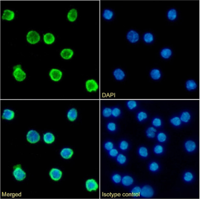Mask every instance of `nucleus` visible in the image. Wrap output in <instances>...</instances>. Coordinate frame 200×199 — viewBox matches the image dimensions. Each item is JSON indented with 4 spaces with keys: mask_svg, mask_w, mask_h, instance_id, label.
I'll return each instance as SVG.
<instances>
[{
    "mask_svg": "<svg viewBox=\"0 0 200 199\" xmlns=\"http://www.w3.org/2000/svg\"><path fill=\"white\" fill-rule=\"evenodd\" d=\"M85 87L87 91L91 93L97 91L99 89V86L95 79H91L86 81Z\"/></svg>",
    "mask_w": 200,
    "mask_h": 199,
    "instance_id": "4",
    "label": "nucleus"
},
{
    "mask_svg": "<svg viewBox=\"0 0 200 199\" xmlns=\"http://www.w3.org/2000/svg\"><path fill=\"white\" fill-rule=\"evenodd\" d=\"M115 159L117 163L121 166H124L128 161L127 156L121 152H119Z\"/></svg>",
    "mask_w": 200,
    "mask_h": 199,
    "instance_id": "12",
    "label": "nucleus"
},
{
    "mask_svg": "<svg viewBox=\"0 0 200 199\" xmlns=\"http://www.w3.org/2000/svg\"><path fill=\"white\" fill-rule=\"evenodd\" d=\"M141 190V187L136 186L133 187L130 190V193L133 198H136L139 196V194Z\"/></svg>",
    "mask_w": 200,
    "mask_h": 199,
    "instance_id": "31",
    "label": "nucleus"
},
{
    "mask_svg": "<svg viewBox=\"0 0 200 199\" xmlns=\"http://www.w3.org/2000/svg\"><path fill=\"white\" fill-rule=\"evenodd\" d=\"M28 42L31 44H35L38 42L40 39V37L38 33L35 31H29L26 36Z\"/></svg>",
    "mask_w": 200,
    "mask_h": 199,
    "instance_id": "7",
    "label": "nucleus"
},
{
    "mask_svg": "<svg viewBox=\"0 0 200 199\" xmlns=\"http://www.w3.org/2000/svg\"><path fill=\"white\" fill-rule=\"evenodd\" d=\"M109 156L112 159H115L118 156L119 152L116 147L107 152Z\"/></svg>",
    "mask_w": 200,
    "mask_h": 199,
    "instance_id": "38",
    "label": "nucleus"
},
{
    "mask_svg": "<svg viewBox=\"0 0 200 199\" xmlns=\"http://www.w3.org/2000/svg\"><path fill=\"white\" fill-rule=\"evenodd\" d=\"M15 113L14 111L9 109L4 110L2 118L8 120H11L14 118Z\"/></svg>",
    "mask_w": 200,
    "mask_h": 199,
    "instance_id": "27",
    "label": "nucleus"
},
{
    "mask_svg": "<svg viewBox=\"0 0 200 199\" xmlns=\"http://www.w3.org/2000/svg\"><path fill=\"white\" fill-rule=\"evenodd\" d=\"M148 117L146 113L144 111H141L138 112L137 115L138 120L139 122H141L146 120Z\"/></svg>",
    "mask_w": 200,
    "mask_h": 199,
    "instance_id": "36",
    "label": "nucleus"
},
{
    "mask_svg": "<svg viewBox=\"0 0 200 199\" xmlns=\"http://www.w3.org/2000/svg\"><path fill=\"white\" fill-rule=\"evenodd\" d=\"M77 16V11L75 9H71L69 11L68 15V18L69 20L71 22L75 21L76 20Z\"/></svg>",
    "mask_w": 200,
    "mask_h": 199,
    "instance_id": "33",
    "label": "nucleus"
},
{
    "mask_svg": "<svg viewBox=\"0 0 200 199\" xmlns=\"http://www.w3.org/2000/svg\"><path fill=\"white\" fill-rule=\"evenodd\" d=\"M168 17L171 20H174L177 17V12L176 10L172 9L168 12Z\"/></svg>",
    "mask_w": 200,
    "mask_h": 199,
    "instance_id": "42",
    "label": "nucleus"
},
{
    "mask_svg": "<svg viewBox=\"0 0 200 199\" xmlns=\"http://www.w3.org/2000/svg\"><path fill=\"white\" fill-rule=\"evenodd\" d=\"M103 146L104 149L107 152L116 147L114 142L111 140H106L103 143Z\"/></svg>",
    "mask_w": 200,
    "mask_h": 199,
    "instance_id": "21",
    "label": "nucleus"
},
{
    "mask_svg": "<svg viewBox=\"0 0 200 199\" xmlns=\"http://www.w3.org/2000/svg\"><path fill=\"white\" fill-rule=\"evenodd\" d=\"M154 190L153 187L150 185L146 184L141 187L139 197L144 198H151L154 196Z\"/></svg>",
    "mask_w": 200,
    "mask_h": 199,
    "instance_id": "1",
    "label": "nucleus"
},
{
    "mask_svg": "<svg viewBox=\"0 0 200 199\" xmlns=\"http://www.w3.org/2000/svg\"><path fill=\"white\" fill-rule=\"evenodd\" d=\"M19 165H18L14 167V170L13 172V174L16 180L18 181H22L25 178L26 173L22 170Z\"/></svg>",
    "mask_w": 200,
    "mask_h": 199,
    "instance_id": "6",
    "label": "nucleus"
},
{
    "mask_svg": "<svg viewBox=\"0 0 200 199\" xmlns=\"http://www.w3.org/2000/svg\"><path fill=\"white\" fill-rule=\"evenodd\" d=\"M172 54L171 50L168 48L163 50L161 52L162 57L164 58L168 59L170 57Z\"/></svg>",
    "mask_w": 200,
    "mask_h": 199,
    "instance_id": "39",
    "label": "nucleus"
},
{
    "mask_svg": "<svg viewBox=\"0 0 200 199\" xmlns=\"http://www.w3.org/2000/svg\"><path fill=\"white\" fill-rule=\"evenodd\" d=\"M153 151L154 153L157 155L162 154L164 151V148L162 146L160 145H157L153 149Z\"/></svg>",
    "mask_w": 200,
    "mask_h": 199,
    "instance_id": "43",
    "label": "nucleus"
},
{
    "mask_svg": "<svg viewBox=\"0 0 200 199\" xmlns=\"http://www.w3.org/2000/svg\"><path fill=\"white\" fill-rule=\"evenodd\" d=\"M44 139L45 143L50 144L52 143L54 141L55 137L52 134L49 132L44 135Z\"/></svg>",
    "mask_w": 200,
    "mask_h": 199,
    "instance_id": "30",
    "label": "nucleus"
},
{
    "mask_svg": "<svg viewBox=\"0 0 200 199\" xmlns=\"http://www.w3.org/2000/svg\"><path fill=\"white\" fill-rule=\"evenodd\" d=\"M44 42L48 44H51L54 42L55 38L54 35L51 33H47L44 35Z\"/></svg>",
    "mask_w": 200,
    "mask_h": 199,
    "instance_id": "32",
    "label": "nucleus"
},
{
    "mask_svg": "<svg viewBox=\"0 0 200 199\" xmlns=\"http://www.w3.org/2000/svg\"><path fill=\"white\" fill-rule=\"evenodd\" d=\"M185 147L186 151L189 152H191L195 150L196 145L194 142L191 140H189L185 142Z\"/></svg>",
    "mask_w": 200,
    "mask_h": 199,
    "instance_id": "19",
    "label": "nucleus"
},
{
    "mask_svg": "<svg viewBox=\"0 0 200 199\" xmlns=\"http://www.w3.org/2000/svg\"><path fill=\"white\" fill-rule=\"evenodd\" d=\"M86 189L90 192L96 191L99 188L98 184L94 179H89L86 181L85 184Z\"/></svg>",
    "mask_w": 200,
    "mask_h": 199,
    "instance_id": "9",
    "label": "nucleus"
},
{
    "mask_svg": "<svg viewBox=\"0 0 200 199\" xmlns=\"http://www.w3.org/2000/svg\"><path fill=\"white\" fill-rule=\"evenodd\" d=\"M118 147L120 150L125 152L129 150L130 147L129 143L126 139H122L118 142Z\"/></svg>",
    "mask_w": 200,
    "mask_h": 199,
    "instance_id": "15",
    "label": "nucleus"
},
{
    "mask_svg": "<svg viewBox=\"0 0 200 199\" xmlns=\"http://www.w3.org/2000/svg\"><path fill=\"white\" fill-rule=\"evenodd\" d=\"M50 76L52 80L58 81L61 79L62 76V72L56 69H52L49 73Z\"/></svg>",
    "mask_w": 200,
    "mask_h": 199,
    "instance_id": "11",
    "label": "nucleus"
},
{
    "mask_svg": "<svg viewBox=\"0 0 200 199\" xmlns=\"http://www.w3.org/2000/svg\"><path fill=\"white\" fill-rule=\"evenodd\" d=\"M194 178V175L190 171H187L185 172L183 176L184 181L186 182H191Z\"/></svg>",
    "mask_w": 200,
    "mask_h": 199,
    "instance_id": "37",
    "label": "nucleus"
},
{
    "mask_svg": "<svg viewBox=\"0 0 200 199\" xmlns=\"http://www.w3.org/2000/svg\"><path fill=\"white\" fill-rule=\"evenodd\" d=\"M112 74L115 80L118 82L124 81L126 76L125 72L122 69L119 68L113 71Z\"/></svg>",
    "mask_w": 200,
    "mask_h": 199,
    "instance_id": "5",
    "label": "nucleus"
},
{
    "mask_svg": "<svg viewBox=\"0 0 200 199\" xmlns=\"http://www.w3.org/2000/svg\"><path fill=\"white\" fill-rule=\"evenodd\" d=\"M135 180L134 178L128 174L122 175L121 184L124 188H129L134 184Z\"/></svg>",
    "mask_w": 200,
    "mask_h": 199,
    "instance_id": "3",
    "label": "nucleus"
},
{
    "mask_svg": "<svg viewBox=\"0 0 200 199\" xmlns=\"http://www.w3.org/2000/svg\"><path fill=\"white\" fill-rule=\"evenodd\" d=\"M49 174L53 180L58 181L61 178L62 174L61 170L57 169H52L50 171Z\"/></svg>",
    "mask_w": 200,
    "mask_h": 199,
    "instance_id": "14",
    "label": "nucleus"
},
{
    "mask_svg": "<svg viewBox=\"0 0 200 199\" xmlns=\"http://www.w3.org/2000/svg\"><path fill=\"white\" fill-rule=\"evenodd\" d=\"M122 113V109L119 106H116L112 107V117L118 118L121 115Z\"/></svg>",
    "mask_w": 200,
    "mask_h": 199,
    "instance_id": "18",
    "label": "nucleus"
},
{
    "mask_svg": "<svg viewBox=\"0 0 200 199\" xmlns=\"http://www.w3.org/2000/svg\"><path fill=\"white\" fill-rule=\"evenodd\" d=\"M156 132L157 130L154 127H149L146 131V136L149 138H154L156 136Z\"/></svg>",
    "mask_w": 200,
    "mask_h": 199,
    "instance_id": "34",
    "label": "nucleus"
},
{
    "mask_svg": "<svg viewBox=\"0 0 200 199\" xmlns=\"http://www.w3.org/2000/svg\"><path fill=\"white\" fill-rule=\"evenodd\" d=\"M191 115L188 112L183 113L181 117V120L184 123H187L190 120Z\"/></svg>",
    "mask_w": 200,
    "mask_h": 199,
    "instance_id": "40",
    "label": "nucleus"
},
{
    "mask_svg": "<svg viewBox=\"0 0 200 199\" xmlns=\"http://www.w3.org/2000/svg\"><path fill=\"white\" fill-rule=\"evenodd\" d=\"M73 55V50L69 49H64L61 51V55L62 57L65 59H70Z\"/></svg>",
    "mask_w": 200,
    "mask_h": 199,
    "instance_id": "24",
    "label": "nucleus"
},
{
    "mask_svg": "<svg viewBox=\"0 0 200 199\" xmlns=\"http://www.w3.org/2000/svg\"><path fill=\"white\" fill-rule=\"evenodd\" d=\"M106 130L111 133H114L118 130V126L116 123L112 121H109L106 123Z\"/></svg>",
    "mask_w": 200,
    "mask_h": 199,
    "instance_id": "16",
    "label": "nucleus"
},
{
    "mask_svg": "<svg viewBox=\"0 0 200 199\" xmlns=\"http://www.w3.org/2000/svg\"><path fill=\"white\" fill-rule=\"evenodd\" d=\"M153 125L156 127H160L161 125V119L158 118H155L153 119L152 122Z\"/></svg>",
    "mask_w": 200,
    "mask_h": 199,
    "instance_id": "47",
    "label": "nucleus"
},
{
    "mask_svg": "<svg viewBox=\"0 0 200 199\" xmlns=\"http://www.w3.org/2000/svg\"><path fill=\"white\" fill-rule=\"evenodd\" d=\"M113 16V13L111 11L106 9L104 11L103 16L106 19L108 20L111 19L112 18Z\"/></svg>",
    "mask_w": 200,
    "mask_h": 199,
    "instance_id": "41",
    "label": "nucleus"
},
{
    "mask_svg": "<svg viewBox=\"0 0 200 199\" xmlns=\"http://www.w3.org/2000/svg\"><path fill=\"white\" fill-rule=\"evenodd\" d=\"M4 12L2 16V18L3 19L11 21L14 18L15 16L14 12L9 10H6L4 11Z\"/></svg>",
    "mask_w": 200,
    "mask_h": 199,
    "instance_id": "25",
    "label": "nucleus"
},
{
    "mask_svg": "<svg viewBox=\"0 0 200 199\" xmlns=\"http://www.w3.org/2000/svg\"><path fill=\"white\" fill-rule=\"evenodd\" d=\"M13 69V75L17 81H21L24 80L26 77V74L21 69V65L15 66Z\"/></svg>",
    "mask_w": 200,
    "mask_h": 199,
    "instance_id": "2",
    "label": "nucleus"
},
{
    "mask_svg": "<svg viewBox=\"0 0 200 199\" xmlns=\"http://www.w3.org/2000/svg\"><path fill=\"white\" fill-rule=\"evenodd\" d=\"M68 120L72 122L76 121L78 117V113L76 109L72 108L68 111L67 114Z\"/></svg>",
    "mask_w": 200,
    "mask_h": 199,
    "instance_id": "13",
    "label": "nucleus"
},
{
    "mask_svg": "<svg viewBox=\"0 0 200 199\" xmlns=\"http://www.w3.org/2000/svg\"><path fill=\"white\" fill-rule=\"evenodd\" d=\"M144 40L145 42L146 43H151L152 42L153 40V36L151 33H146L144 35Z\"/></svg>",
    "mask_w": 200,
    "mask_h": 199,
    "instance_id": "44",
    "label": "nucleus"
},
{
    "mask_svg": "<svg viewBox=\"0 0 200 199\" xmlns=\"http://www.w3.org/2000/svg\"><path fill=\"white\" fill-rule=\"evenodd\" d=\"M159 168V164L157 162L152 161L148 165L149 170L153 173H155L157 171Z\"/></svg>",
    "mask_w": 200,
    "mask_h": 199,
    "instance_id": "29",
    "label": "nucleus"
},
{
    "mask_svg": "<svg viewBox=\"0 0 200 199\" xmlns=\"http://www.w3.org/2000/svg\"><path fill=\"white\" fill-rule=\"evenodd\" d=\"M151 78L154 80H158L161 76V72L158 69H154L152 70L150 73Z\"/></svg>",
    "mask_w": 200,
    "mask_h": 199,
    "instance_id": "28",
    "label": "nucleus"
},
{
    "mask_svg": "<svg viewBox=\"0 0 200 199\" xmlns=\"http://www.w3.org/2000/svg\"><path fill=\"white\" fill-rule=\"evenodd\" d=\"M126 108L130 110H133L136 109L138 106L137 101L135 100H128L125 102Z\"/></svg>",
    "mask_w": 200,
    "mask_h": 199,
    "instance_id": "22",
    "label": "nucleus"
},
{
    "mask_svg": "<svg viewBox=\"0 0 200 199\" xmlns=\"http://www.w3.org/2000/svg\"><path fill=\"white\" fill-rule=\"evenodd\" d=\"M122 175L118 171L113 172L111 176V180L112 183L116 185L121 184Z\"/></svg>",
    "mask_w": 200,
    "mask_h": 199,
    "instance_id": "10",
    "label": "nucleus"
},
{
    "mask_svg": "<svg viewBox=\"0 0 200 199\" xmlns=\"http://www.w3.org/2000/svg\"><path fill=\"white\" fill-rule=\"evenodd\" d=\"M197 86L196 82L192 80H189L186 83V88L189 91L195 90L196 89Z\"/></svg>",
    "mask_w": 200,
    "mask_h": 199,
    "instance_id": "35",
    "label": "nucleus"
},
{
    "mask_svg": "<svg viewBox=\"0 0 200 199\" xmlns=\"http://www.w3.org/2000/svg\"><path fill=\"white\" fill-rule=\"evenodd\" d=\"M74 154L72 149L69 148H65L61 151V154L64 159H69L71 158Z\"/></svg>",
    "mask_w": 200,
    "mask_h": 199,
    "instance_id": "20",
    "label": "nucleus"
},
{
    "mask_svg": "<svg viewBox=\"0 0 200 199\" xmlns=\"http://www.w3.org/2000/svg\"><path fill=\"white\" fill-rule=\"evenodd\" d=\"M126 37L129 41L132 43L137 42L139 38L138 33L135 31L132 30H131L128 33Z\"/></svg>",
    "mask_w": 200,
    "mask_h": 199,
    "instance_id": "17",
    "label": "nucleus"
},
{
    "mask_svg": "<svg viewBox=\"0 0 200 199\" xmlns=\"http://www.w3.org/2000/svg\"><path fill=\"white\" fill-rule=\"evenodd\" d=\"M27 140L31 143H35L38 142L40 139V136L38 132L35 130L30 131L26 136Z\"/></svg>",
    "mask_w": 200,
    "mask_h": 199,
    "instance_id": "8",
    "label": "nucleus"
},
{
    "mask_svg": "<svg viewBox=\"0 0 200 199\" xmlns=\"http://www.w3.org/2000/svg\"><path fill=\"white\" fill-rule=\"evenodd\" d=\"M102 116L105 118H109L112 116V107H104L102 110Z\"/></svg>",
    "mask_w": 200,
    "mask_h": 199,
    "instance_id": "26",
    "label": "nucleus"
},
{
    "mask_svg": "<svg viewBox=\"0 0 200 199\" xmlns=\"http://www.w3.org/2000/svg\"><path fill=\"white\" fill-rule=\"evenodd\" d=\"M157 139L159 142H164L166 140V136L164 132H160L157 135Z\"/></svg>",
    "mask_w": 200,
    "mask_h": 199,
    "instance_id": "45",
    "label": "nucleus"
},
{
    "mask_svg": "<svg viewBox=\"0 0 200 199\" xmlns=\"http://www.w3.org/2000/svg\"><path fill=\"white\" fill-rule=\"evenodd\" d=\"M171 123L176 126H178L181 125V119L178 117H175L171 119Z\"/></svg>",
    "mask_w": 200,
    "mask_h": 199,
    "instance_id": "46",
    "label": "nucleus"
},
{
    "mask_svg": "<svg viewBox=\"0 0 200 199\" xmlns=\"http://www.w3.org/2000/svg\"><path fill=\"white\" fill-rule=\"evenodd\" d=\"M138 154L140 157L144 159L147 158L149 155L148 149L144 146L139 147L138 150Z\"/></svg>",
    "mask_w": 200,
    "mask_h": 199,
    "instance_id": "23",
    "label": "nucleus"
}]
</instances>
